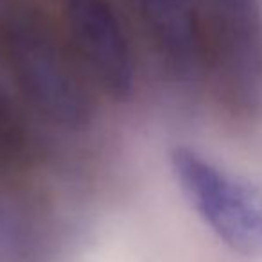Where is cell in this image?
<instances>
[{
  "label": "cell",
  "instance_id": "1",
  "mask_svg": "<svg viewBox=\"0 0 262 262\" xmlns=\"http://www.w3.org/2000/svg\"><path fill=\"white\" fill-rule=\"evenodd\" d=\"M0 69L31 115L49 126L79 131L94 122L99 95L56 0H0Z\"/></svg>",
  "mask_w": 262,
  "mask_h": 262
},
{
  "label": "cell",
  "instance_id": "2",
  "mask_svg": "<svg viewBox=\"0 0 262 262\" xmlns=\"http://www.w3.org/2000/svg\"><path fill=\"white\" fill-rule=\"evenodd\" d=\"M203 79L228 119L262 117V13L258 0H196Z\"/></svg>",
  "mask_w": 262,
  "mask_h": 262
},
{
  "label": "cell",
  "instance_id": "3",
  "mask_svg": "<svg viewBox=\"0 0 262 262\" xmlns=\"http://www.w3.org/2000/svg\"><path fill=\"white\" fill-rule=\"evenodd\" d=\"M169 167L187 203L230 250L262 255V192L185 144L169 151Z\"/></svg>",
  "mask_w": 262,
  "mask_h": 262
},
{
  "label": "cell",
  "instance_id": "4",
  "mask_svg": "<svg viewBox=\"0 0 262 262\" xmlns=\"http://www.w3.org/2000/svg\"><path fill=\"white\" fill-rule=\"evenodd\" d=\"M77 59L99 97L126 102L137 86L135 34L120 0H56Z\"/></svg>",
  "mask_w": 262,
  "mask_h": 262
},
{
  "label": "cell",
  "instance_id": "5",
  "mask_svg": "<svg viewBox=\"0 0 262 262\" xmlns=\"http://www.w3.org/2000/svg\"><path fill=\"white\" fill-rule=\"evenodd\" d=\"M135 34L165 79L203 77L196 0H120Z\"/></svg>",
  "mask_w": 262,
  "mask_h": 262
},
{
  "label": "cell",
  "instance_id": "6",
  "mask_svg": "<svg viewBox=\"0 0 262 262\" xmlns=\"http://www.w3.org/2000/svg\"><path fill=\"white\" fill-rule=\"evenodd\" d=\"M29 110L0 79V180L22 185L38 165Z\"/></svg>",
  "mask_w": 262,
  "mask_h": 262
}]
</instances>
